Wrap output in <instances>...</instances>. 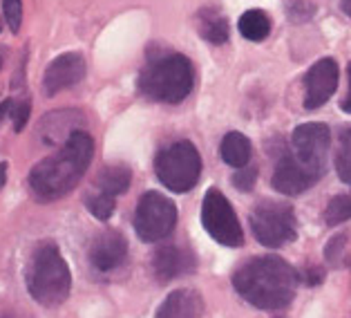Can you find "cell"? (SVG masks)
I'll return each instance as SVG.
<instances>
[{"label":"cell","mask_w":351,"mask_h":318,"mask_svg":"<svg viewBox=\"0 0 351 318\" xmlns=\"http://www.w3.org/2000/svg\"><path fill=\"white\" fill-rule=\"evenodd\" d=\"M300 273L278 255H258L233 273V287L248 305L262 312H282L298 294Z\"/></svg>","instance_id":"cell-1"},{"label":"cell","mask_w":351,"mask_h":318,"mask_svg":"<svg viewBox=\"0 0 351 318\" xmlns=\"http://www.w3.org/2000/svg\"><path fill=\"white\" fill-rule=\"evenodd\" d=\"M94 157V139L85 130H76L54 155L38 161L29 173L32 193L43 202L65 197L81 182Z\"/></svg>","instance_id":"cell-2"},{"label":"cell","mask_w":351,"mask_h":318,"mask_svg":"<svg viewBox=\"0 0 351 318\" xmlns=\"http://www.w3.org/2000/svg\"><path fill=\"white\" fill-rule=\"evenodd\" d=\"M27 289L43 307H56L67 300L72 289V273L58 247L47 240L36 247L27 264Z\"/></svg>","instance_id":"cell-3"},{"label":"cell","mask_w":351,"mask_h":318,"mask_svg":"<svg viewBox=\"0 0 351 318\" xmlns=\"http://www.w3.org/2000/svg\"><path fill=\"white\" fill-rule=\"evenodd\" d=\"M193 63L184 54H164L145 65L139 76V92L159 103H182L193 92Z\"/></svg>","instance_id":"cell-4"},{"label":"cell","mask_w":351,"mask_h":318,"mask_svg":"<svg viewBox=\"0 0 351 318\" xmlns=\"http://www.w3.org/2000/svg\"><path fill=\"white\" fill-rule=\"evenodd\" d=\"M155 173L168 191L188 193L199 182L202 155L191 141H175L157 155Z\"/></svg>","instance_id":"cell-5"},{"label":"cell","mask_w":351,"mask_h":318,"mask_svg":"<svg viewBox=\"0 0 351 318\" xmlns=\"http://www.w3.org/2000/svg\"><path fill=\"white\" fill-rule=\"evenodd\" d=\"M251 231L255 240L267 249H282L298 236L293 206L287 202L262 200L251 211Z\"/></svg>","instance_id":"cell-6"},{"label":"cell","mask_w":351,"mask_h":318,"mask_svg":"<svg viewBox=\"0 0 351 318\" xmlns=\"http://www.w3.org/2000/svg\"><path fill=\"white\" fill-rule=\"evenodd\" d=\"M177 227V206L170 197L157 191L141 195L134 211V231L143 242H159Z\"/></svg>","instance_id":"cell-7"},{"label":"cell","mask_w":351,"mask_h":318,"mask_svg":"<svg viewBox=\"0 0 351 318\" xmlns=\"http://www.w3.org/2000/svg\"><path fill=\"white\" fill-rule=\"evenodd\" d=\"M202 227L206 234L224 247H242L244 229L239 225L235 209L219 188H208L202 202Z\"/></svg>","instance_id":"cell-8"},{"label":"cell","mask_w":351,"mask_h":318,"mask_svg":"<svg viewBox=\"0 0 351 318\" xmlns=\"http://www.w3.org/2000/svg\"><path fill=\"white\" fill-rule=\"evenodd\" d=\"M293 146V157L302 164L309 173L320 179L327 170L329 150H331V130L327 124H302L291 135Z\"/></svg>","instance_id":"cell-9"},{"label":"cell","mask_w":351,"mask_h":318,"mask_svg":"<svg viewBox=\"0 0 351 318\" xmlns=\"http://www.w3.org/2000/svg\"><path fill=\"white\" fill-rule=\"evenodd\" d=\"M338 88V65L333 58H320L304 74V108L318 110Z\"/></svg>","instance_id":"cell-10"},{"label":"cell","mask_w":351,"mask_h":318,"mask_svg":"<svg viewBox=\"0 0 351 318\" xmlns=\"http://www.w3.org/2000/svg\"><path fill=\"white\" fill-rule=\"evenodd\" d=\"M83 76H85V58L79 52H67V54L56 56L47 65L45 76H43V88H45L47 97H54V94L81 83Z\"/></svg>","instance_id":"cell-11"},{"label":"cell","mask_w":351,"mask_h":318,"mask_svg":"<svg viewBox=\"0 0 351 318\" xmlns=\"http://www.w3.org/2000/svg\"><path fill=\"white\" fill-rule=\"evenodd\" d=\"M315 182H318V179L300 164L293 157V152L285 150L280 155V159L276 161V168H273V177H271V184L278 193L295 197L300 193L309 191Z\"/></svg>","instance_id":"cell-12"},{"label":"cell","mask_w":351,"mask_h":318,"mask_svg":"<svg viewBox=\"0 0 351 318\" xmlns=\"http://www.w3.org/2000/svg\"><path fill=\"white\" fill-rule=\"evenodd\" d=\"M195 267H197L195 253L179 245L159 247L155 255H152V273H155V278L161 285H166V282L175 278L188 276V273L195 271Z\"/></svg>","instance_id":"cell-13"},{"label":"cell","mask_w":351,"mask_h":318,"mask_svg":"<svg viewBox=\"0 0 351 318\" xmlns=\"http://www.w3.org/2000/svg\"><path fill=\"white\" fill-rule=\"evenodd\" d=\"M125 255L128 240L119 231H104L90 245V262L99 271H114L125 262Z\"/></svg>","instance_id":"cell-14"},{"label":"cell","mask_w":351,"mask_h":318,"mask_svg":"<svg viewBox=\"0 0 351 318\" xmlns=\"http://www.w3.org/2000/svg\"><path fill=\"white\" fill-rule=\"evenodd\" d=\"M79 124H83V117L76 113V110H54L47 117L40 119L38 124V133L43 144L47 146H56L58 141H67L70 137L79 130Z\"/></svg>","instance_id":"cell-15"},{"label":"cell","mask_w":351,"mask_h":318,"mask_svg":"<svg viewBox=\"0 0 351 318\" xmlns=\"http://www.w3.org/2000/svg\"><path fill=\"white\" fill-rule=\"evenodd\" d=\"M204 298L195 289H175L159 305L155 318H202Z\"/></svg>","instance_id":"cell-16"},{"label":"cell","mask_w":351,"mask_h":318,"mask_svg":"<svg viewBox=\"0 0 351 318\" xmlns=\"http://www.w3.org/2000/svg\"><path fill=\"white\" fill-rule=\"evenodd\" d=\"M219 155H221V159H224V164L233 168H242L251 161V155H253L251 139L237 130L228 133L224 135V139L219 144Z\"/></svg>","instance_id":"cell-17"},{"label":"cell","mask_w":351,"mask_h":318,"mask_svg":"<svg viewBox=\"0 0 351 318\" xmlns=\"http://www.w3.org/2000/svg\"><path fill=\"white\" fill-rule=\"evenodd\" d=\"M197 23H199V34L204 41L213 43V45H224L230 36V27L226 16L213 10V7H204V10L197 14Z\"/></svg>","instance_id":"cell-18"},{"label":"cell","mask_w":351,"mask_h":318,"mask_svg":"<svg viewBox=\"0 0 351 318\" xmlns=\"http://www.w3.org/2000/svg\"><path fill=\"white\" fill-rule=\"evenodd\" d=\"M132 184V170L123 166V164H114V166H108L99 173L97 177V186L101 193H108V195H123L128 188Z\"/></svg>","instance_id":"cell-19"},{"label":"cell","mask_w":351,"mask_h":318,"mask_svg":"<svg viewBox=\"0 0 351 318\" xmlns=\"http://www.w3.org/2000/svg\"><path fill=\"white\" fill-rule=\"evenodd\" d=\"M239 34L246 38V41H253V43H260L264 41L271 34V19L267 12L262 10H248L239 16Z\"/></svg>","instance_id":"cell-20"},{"label":"cell","mask_w":351,"mask_h":318,"mask_svg":"<svg viewBox=\"0 0 351 318\" xmlns=\"http://www.w3.org/2000/svg\"><path fill=\"white\" fill-rule=\"evenodd\" d=\"M336 173L345 184H351V126L342 128L336 144V155H333Z\"/></svg>","instance_id":"cell-21"},{"label":"cell","mask_w":351,"mask_h":318,"mask_svg":"<svg viewBox=\"0 0 351 318\" xmlns=\"http://www.w3.org/2000/svg\"><path fill=\"white\" fill-rule=\"evenodd\" d=\"M347 220H351V191L331 197L327 209H324V222L329 227H338Z\"/></svg>","instance_id":"cell-22"},{"label":"cell","mask_w":351,"mask_h":318,"mask_svg":"<svg viewBox=\"0 0 351 318\" xmlns=\"http://www.w3.org/2000/svg\"><path fill=\"white\" fill-rule=\"evenodd\" d=\"M85 204H88V211L92 213L94 218L99 220H108L112 218V213L117 209V202L112 195L108 193H97V195H88V200H85Z\"/></svg>","instance_id":"cell-23"},{"label":"cell","mask_w":351,"mask_h":318,"mask_svg":"<svg viewBox=\"0 0 351 318\" xmlns=\"http://www.w3.org/2000/svg\"><path fill=\"white\" fill-rule=\"evenodd\" d=\"M3 12H5L7 27L14 34H19L23 23V0H3Z\"/></svg>","instance_id":"cell-24"},{"label":"cell","mask_w":351,"mask_h":318,"mask_svg":"<svg viewBox=\"0 0 351 318\" xmlns=\"http://www.w3.org/2000/svg\"><path fill=\"white\" fill-rule=\"evenodd\" d=\"M255 182H258V168L251 166V164L237 168V173L233 175V184H235L237 191H242V193L253 191Z\"/></svg>","instance_id":"cell-25"},{"label":"cell","mask_w":351,"mask_h":318,"mask_svg":"<svg viewBox=\"0 0 351 318\" xmlns=\"http://www.w3.org/2000/svg\"><path fill=\"white\" fill-rule=\"evenodd\" d=\"M29 113H32V103L25 99V101H14V108H12V119H14V130L21 133L25 124H27L29 119Z\"/></svg>","instance_id":"cell-26"},{"label":"cell","mask_w":351,"mask_h":318,"mask_svg":"<svg viewBox=\"0 0 351 318\" xmlns=\"http://www.w3.org/2000/svg\"><path fill=\"white\" fill-rule=\"evenodd\" d=\"M347 245V234H340L336 238L329 240L327 249H324V258H327L329 264H338L340 262V255H342V249Z\"/></svg>","instance_id":"cell-27"},{"label":"cell","mask_w":351,"mask_h":318,"mask_svg":"<svg viewBox=\"0 0 351 318\" xmlns=\"http://www.w3.org/2000/svg\"><path fill=\"white\" fill-rule=\"evenodd\" d=\"M12 108H14V99H5L0 103V124L5 122V117H12Z\"/></svg>","instance_id":"cell-28"},{"label":"cell","mask_w":351,"mask_h":318,"mask_svg":"<svg viewBox=\"0 0 351 318\" xmlns=\"http://www.w3.org/2000/svg\"><path fill=\"white\" fill-rule=\"evenodd\" d=\"M347 74H349V92H347V97L342 99V110H345V113H349L351 115V63H349V67H347Z\"/></svg>","instance_id":"cell-29"},{"label":"cell","mask_w":351,"mask_h":318,"mask_svg":"<svg viewBox=\"0 0 351 318\" xmlns=\"http://www.w3.org/2000/svg\"><path fill=\"white\" fill-rule=\"evenodd\" d=\"M322 269H309V276H306V282L313 287V285H318V282H322Z\"/></svg>","instance_id":"cell-30"},{"label":"cell","mask_w":351,"mask_h":318,"mask_svg":"<svg viewBox=\"0 0 351 318\" xmlns=\"http://www.w3.org/2000/svg\"><path fill=\"white\" fill-rule=\"evenodd\" d=\"M7 182V161H0V188Z\"/></svg>","instance_id":"cell-31"},{"label":"cell","mask_w":351,"mask_h":318,"mask_svg":"<svg viewBox=\"0 0 351 318\" xmlns=\"http://www.w3.org/2000/svg\"><path fill=\"white\" fill-rule=\"evenodd\" d=\"M340 10L351 19V0H340Z\"/></svg>","instance_id":"cell-32"},{"label":"cell","mask_w":351,"mask_h":318,"mask_svg":"<svg viewBox=\"0 0 351 318\" xmlns=\"http://www.w3.org/2000/svg\"><path fill=\"white\" fill-rule=\"evenodd\" d=\"M0 318H27V316H19V314H14V312H7V314H0Z\"/></svg>","instance_id":"cell-33"},{"label":"cell","mask_w":351,"mask_h":318,"mask_svg":"<svg viewBox=\"0 0 351 318\" xmlns=\"http://www.w3.org/2000/svg\"><path fill=\"white\" fill-rule=\"evenodd\" d=\"M0 32H3V25H0Z\"/></svg>","instance_id":"cell-34"},{"label":"cell","mask_w":351,"mask_h":318,"mask_svg":"<svg viewBox=\"0 0 351 318\" xmlns=\"http://www.w3.org/2000/svg\"><path fill=\"white\" fill-rule=\"evenodd\" d=\"M0 65H3V58H0Z\"/></svg>","instance_id":"cell-35"},{"label":"cell","mask_w":351,"mask_h":318,"mask_svg":"<svg viewBox=\"0 0 351 318\" xmlns=\"http://www.w3.org/2000/svg\"><path fill=\"white\" fill-rule=\"evenodd\" d=\"M349 267H351V262H349Z\"/></svg>","instance_id":"cell-36"}]
</instances>
